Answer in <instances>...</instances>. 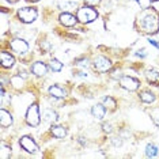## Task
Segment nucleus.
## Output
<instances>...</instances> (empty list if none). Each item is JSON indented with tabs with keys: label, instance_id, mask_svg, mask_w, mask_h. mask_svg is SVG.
<instances>
[{
	"label": "nucleus",
	"instance_id": "27",
	"mask_svg": "<svg viewBox=\"0 0 159 159\" xmlns=\"http://www.w3.org/2000/svg\"><path fill=\"white\" fill-rule=\"evenodd\" d=\"M78 66L79 67H83V68H87L90 64H89V60L87 59H79L78 60Z\"/></svg>",
	"mask_w": 159,
	"mask_h": 159
},
{
	"label": "nucleus",
	"instance_id": "34",
	"mask_svg": "<svg viewBox=\"0 0 159 159\" xmlns=\"http://www.w3.org/2000/svg\"><path fill=\"white\" fill-rule=\"evenodd\" d=\"M29 2H38V0H29Z\"/></svg>",
	"mask_w": 159,
	"mask_h": 159
},
{
	"label": "nucleus",
	"instance_id": "26",
	"mask_svg": "<svg viewBox=\"0 0 159 159\" xmlns=\"http://www.w3.org/2000/svg\"><path fill=\"white\" fill-rule=\"evenodd\" d=\"M151 117H152V121L159 126V109H154L151 111Z\"/></svg>",
	"mask_w": 159,
	"mask_h": 159
},
{
	"label": "nucleus",
	"instance_id": "2",
	"mask_svg": "<svg viewBox=\"0 0 159 159\" xmlns=\"http://www.w3.org/2000/svg\"><path fill=\"white\" fill-rule=\"evenodd\" d=\"M78 20L82 23H91L98 18V12L95 10H93L91 7H82V8L78 10Z\"/></svg>",
	"mask_w": 159,
	"mask_h": 159
},
{
	"label": "nucleus",
	"instance_id": "6",
	"mask_svg": "<svg viewBox=\"0 0 159 159\" xmlns=\"http://www.w3.org/2000/svg\"><path fill=\"white\" fill-rule=\"evenodd\" d=\"M19 144H20V147H22L25 151H27V152H30V154L37 152V150H38V146L35 144V142H34L33 139H31L30 136H23V137H20Z\"/></svg>",
	"mask_w": 159,
	"mask_h": 159
},
{
	"label": "nucleus",
	"instance_id": "31",
	"mask_svg": "<svg viewBox=\"0 0 159 159\" xmlns=\"http://www.w3.org/2000/svg\"><path fill=\"white\" fill-rule=\"evenodd\" d=\"M118 139V137H114V139H113V144H114V146H121V140H117Z\"/></svg>",
	"mask_w": 159,
	"mask_h": 159
},
{
	"label": "nucleus",
	"instance_id": "18",
	"mask_svg": "<svg viewBox=\"0 0 159 159\" xmlns=\"http://www.w3.org/2000/svg\"><path fill=\"white\" fill-rule=\"evenodd\" d=\"M146 78H147V80L150 83H152V84H157V86L159 84V71H157V70L147 71Z\"/></svg>",
	"mask_w": 159,
	"mask_h": 159
},
{
	"label": "nucleus",
	"instance_id": "24",
	"mask_svg": "<svg viewBox=\"0 0 159 159\" xmlns=\"http://www.w3.org/2000/svg\"><path fill=\"white\" fill-rule=\"evenodd\" d=\"M11 83L14 84V87H15V89H20V87H22V84H23V80L19 76H15V78L11 79Z\"/></svg>",
	"mask_w": 159,
	"mask_h": 159
},
{
	"label": "nucleus",
	"instance_id": "17",
	"mask_svg": "<svg viewBox=\"0 0 159 159\" xmlns=\"http://www.w3.org/2000/svg\"><path fill=\"white\" fill-rule=\"evenodd\" d=\"M50 131H52V135L57 137V139H63V137L67 135V129L61 125H53Z\"/></svg>",
	"mask_w": 159,
	"mask_h": 159
},
{
	"label": "nucleus",
	"instance_id": "8",
	"mask_svg": "<svg viewBox=\"0 0 159 159\" xmlns=\"http://www.w3.org/2000/svg\"><path fill=\"white\" fill-rule=\"evenodd\" d=\"M11 48H12L14 52L19 53V55H25V53L29 50V45H27V42L25 41V39L15 38V39H12L11 41Z\"/></svg>",
	"mask_w": 159,
	"mask_h": 159
},
{
	"label": "nucleus",
	"instance_id": "20",
	"mask_svg": "<svg viewBox=\"0 0 159 159\" xmlns=\"http://www.w3.org/2000/svg\"><path fill=\"white\" fill-rule=\"evenodd\" d=\"M49 67H50V70H52L53 72H60L61 70H63V63H60L59 60L53 59V60L49 63Z\"/></svg>",
	"mask_w": 159,
	"mask_h": 159
},
{
	"label": "nucleus",
	"instance_id": "3",
	"mask_svg": "<svg viewBox=\"0 0 159 159\" xmlns=\"http://www.w3.org/2000/svg\"><path fill=\"white\" fill-rule=\"evenodd\" d=\"M18 16H19L20 22L23 23H31L37 19L38 16V11L33 7H23L18 11Z\"/></svg>",
	"mask_w": 159,
	"mask_h": 159
},
{
	"label": "nucleus",
	"instance_id": "33",
	"mask_svg": "<svg viewBox=\"0 0 159 159\" xmlns=\"http://www.w3.org/2000/svg\"><path fill=\"white\" fill-rule=\"evenodd\" d=\"M7 2H10V3H15L16 0H7Z\"/></svg>",
	"mask_w": 159,
	"mask_h": 159
},
{
	"label": "nucleus",
	"instance_id": "28",
	"mask_svg": "<svg viewBox=\"0 0 159 159\" xmlns=\"http://www.w3.org/2000/svg\"><path fill=\"white\" fill-rule=\"evenodd\" d=\"M86 4H89L90 7H94V6H98L101 3V0H84Z\"/></svg>",
	"mask_w": 159,
	"mask_h": 159
},
{
	"label": "nucleus",
	"instance_id": "7",
	"mask_svg": "<svg viewBox=\"0 0 159 159\" xmlns=\"http://www.w3.org/2000/svg\"><path fill=\"white\" fill-rule=\"evenodd\" d=\"M110 67H111L110 60L106 59V57H103V56H98V57H95V60H94V68L99 72L109 71Z\"/></svg>",
	"mask_w": 159,
	"mask_h": 159
},
{
	"label": "nucleus",
	"instance_id": "23",
	"mask_svg": "<svg viewBox=\"0 0 159 159\" xmlns=\"http://www.w3.org/2000/svg\"><path fill=\"white\" fill-rule=\"evenodd\" d=\"M10 154H11V148L7 147L6 144H2V158H3V159L8 158Z\"/></svg>",
	"mask_w": 159,
	"mask_h": 159
},
{
	"label": "nucleus",
	"instance_id": "21",
	"mask_svg": "<svg viewBox=\"0 0 159 159\" xmlns=\"http://www.w3.org/2000/svg\"><path fill=\"white\" fill-rule=\"evenodd\" d=\"M157 154H158V150H157V147H155L154 144H148V146L146 147V155L148 158L157 157Z\"/></svg>",
	"mask_w": 159,
	"mask_h": 159
},
{
	"label": "nucleus",
	"instance_id": "16",
	"mask_svg": "<svg viewBox=\"0 0 159 159\" xmlns=\"http://www.w3.org/2000/svg\"><path fill=\"white\" fill-rule=\"evenodd\" d=\"M49 94L52 97H55V98H64V97L67 95L66 90L61 89L60 86H57V84H53L52 87L49 89Z\"/></svg>",
	"mask_w": 159,
	"mask_h": 159
},
{
	"label": "nucleus",
	"instance_id": "30",
	"mask_svg": "<svg viewBox=\"0 0 159 159\" xmlns=\"http://www.w3.org/2000/svg\"><path fill=\"white\" fill-rule=\"evenodd\" d=\"M103 131L107 132V133H110L111 131H113V128H111L110 124H103Z\"/></svg>",
	"mask_w": 159,
	"mask_h": 159
},
{
	"label": "nucleus",
	"instance_id": "19",
	"mask_svg": "<svg viewBox=\"0 0 159 159\" xmlns=\"http://www.w3.org/2000/svg\"><path fill=\"white\" fill-rule=\"evenodd\" d=\"M140 99H142L144 103H151V102L155 101V95L150 91H143L142 94H140Z\"/></svg>",
	"mask_w": 159,
	"mask_h": 159
},
{
	"label": "nucleus",
	"instance_id": "25",
	"mask_svg": "<svg viewBox=\"0 0 159 159\" xmlns=\"http://www.w3.org/2000/svg\"><path fill=\"white\" fill-rule=\"evenodd\" d=\"M151 2H152V0H137V3H139L140 8H143V10H147V8H150V6H151Z\"/></svg>",
	"mask_w": 159,
	"mask_h": 159
},
{
	"label": "nucleus",
	"instance_id": "13",
	"mask_svg": "<svg viewBox=\"0 0 159 159\" xmlns=\"http://www.w3.org/2000/svg\"><path fill=\"white\" fill-rule=\"evenodd\" d=\"M12 124V116L11 113H8L7 110L2 109L0 110V125L3 126V128H7V126H10Z\"/></svg>",
	"mask_w": 159,
	"mask_h": 159
},
{
	"label": "nucleus",
	"instance_id": "4",
	"mask_svg": "<svg viewBox=\"0 0 159 159\" xmlns=\"http://www.w3.org/2000/svg\"><path fill=\"white\" fill-rule=\"evenodd\" d=\"M39 121H41V117H39L38 105L37 103L30 105L26 111V122L30 126H37V125H39Z\"/></svg>",
	"mask_w": 159,
	"mask_h": 159
},
{
	"label": "nucleus",
	"instance_id": "5",
	"mask_svg": "<svg viewBox=\"0 0 159 159\" xmlns=\"http://www.w3.org/2000/svg\"><path fill=\"white\" fill-rule=\"evenodd\" d=\"M120 86L122 89L128 90V91H135V90L139 89L140 82L135 78H131V76H122L120 79Z\"/></svg>",
	"mask_w": 159,
	"mask_h": 159
},
{
	"label": "nucleus",
	"instance_id": "32",
	"mask_svg": "<svg viewBox=\"0 0 159 159\" xmlns=\"http://www.w3.org/2000/svg\"><path fill=\"white\" fill-rule=\"evenodd\" d=\"M148 42H150V44H151V45H154V46H155V48H159V45H158V44H157V42H155V41H154V39H150V41H148Z\"/></svg>",
	"mask_w": 159,
	"mask_h": 159
},
{
	"label": "nucleus",
	"instance_id": "1",
	"mask_svg": "<svg viewBox=\"0 0 159 159\" xmlns=\"http://www.w3.org/2000/svg\"><path fill=\"white\" fill-rule=\"evenodd\" d=\"M142 29L147 34H155L159 30V18L155 14H147L140 20Z\"/></svg>",
	"mask_w": 159,
	"mask_h": 159
},
{
	"label": "nucleus",
	"instance_id": "29",
	"mask_svg": "<svg viewBox=\"0 0 159 159\" xmlns=\"http://www.w3.org/2000/svg\"><path fill=\"white\" fill-rule=\"evenodd\" d=\"M136 56H139V57H146L147 56V50L146 49H140V50H137L136 52Z\"/></svg>",
	"mask_w": 159,
	"mask_h": 159
},
{
	"label": "nucleus",
	"instance_id": "11",
	"mask_svg": "<svg viewBox=\"0 0 159 159\" xmlns=\"http://www.w3.org/2000/svg\"><path fill=\"white\" fill-rule=\"evenodd\" d=\"M0 63H2V66L4 68H11L14 66V63H15V59L10 53L2 52L0 53Z\"/></svg>",
	"mask_w": 159,
	"mask_h": 159
},
{
	"label": "nucleus",
	"instance_id": "9",
	"mask_svg": "<svg viewBox=\"0 0 159 159\" xmlns=\"http://www.w3.org/2000/svg\"><path fill=\"white\" fill-rule=\"evenodd\" d=\"M91 114L94 118H97V120H102L105 117V114H106V106L105 105H101V103H97L93 106L91 109Z\"/></svg>",
	"mask_w": 159,
	"mask_h": 159
},
{
	"label": "nucleus",
	"instance_id": "15",
	"mask_svg": "<svg viewBox=\"0 0 159 159\" xmlns=\"http://www.w3.org/2000/svg\"><path fill=\"white\" fill-rule=\"evenodd\" d=\"M42 117H44V120L46 122H57V120H59V116H57V113L55 110L52 109H45L44 111H42Z\"/></svg>",
	"mask_w": 159,
	"mask_h": 159
},
{
	"label": "nucleus",
	"instance_id": "10",
	"mask_svg": "<svg viewBox=\"0 0 159 159\" xmlns=\"http://www.w3.org/2000/svg\"><path fill=\"white\" fill-rule=\"evenodd\" d=\"M59 19H60V22L64 25V26H68V27H71V26H75V23H76V20H78V18H75L72 14L70 12H64V14H61V15L59 16Z\"/></svg>",
	"mask_w": 159,
	"mask_h": 159
},
{
	"label": "nucleus",
	"instance_id": "12",
	"mask_svg": "<svg viewBox=\"0 0 159 159\" xmlns=\"http://www.w3.org/2000/svg\"><path fill=\"white\" fill-rule=\"evenodd\" d=\"M31 71H33V74L37 75V76H44L46 72H48V67H46L42 61H35L33 64V67H31Z\"/></svg>",
	"mask_w": 159,
	"mask_h": 159
},
{
	"label": "nucleus",
	"instance_id": "14",
	"mask_svg": "<svg viewBox=\"0 0 159 159\" xmlns=\"http://www.w3.org/2000/svg\"><path fill=\"white\" fill-rule=\"evenodd\" d=\"M59 7L64 12L74 11V10L76 8V2H75V0H60Z\"/></svg>",
	"mask_w": 159,
	"mask_h": 159
},
{
	"label": "nucleus",
	"instance_id": "22",
	"mask_svg": "<svg viewBox=\"0 0 159 159\" xmlns=\"http://www.w3.org/2000/svg\"><path fill=\"white\" fill-rule=\"evenodd\" d=\"M103 105L106 107H109L110 110H114L116 106H117V103H116V101L111 98V97H105L103 98Z\"/></svg>",
	"mask_w": 159,
	"mask_h": 159
},
{
	"label": "nucleus",
	"instance_id": "35",
	"mask_svg": "<svg viewBox=\"0 0 159 159\" xmlns=\"http://www.w3.org/2000/svg\"><path fill=\"white\" fill-rule=\"evenodd\" d=\"M154 2H159V0H154Z\"/></svg>",
	"mask_w": 159,
	"mask_h": 159
}]
</instances>
